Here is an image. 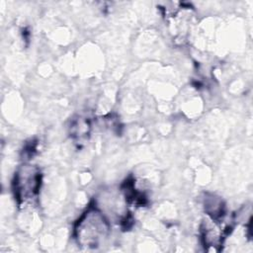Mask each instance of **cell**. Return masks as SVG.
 I'll return each instance as SVG.
<instances>
[{"label": "cell", "instance_id": "cell-2", "mask_svg": "<svg viewBox=\"0 0 253 253\" xmlns=\"http://www.w3.org/2000/svg\"><path fill=\"white\" fill-rule=\"evenodd\" d=\"M42 174L39 168L31 165H23L15 174L13 190L18 203L25 204L35 199L41 188Z\"/></svg>", "mask_w": 253, "mask_h": 253}, {"label": "cell", "instance_id": "cell-3", "mask_svg": "<svg viewBox=\"0 0 253 253\" xmlns=\"http://www.w3.org/2000/svg\"><path fill=\"white\" fill-rule=\"evenodd\" d=\"M91 125L88 118L77 116L70 122V135L76 141V143H83L88 139L90 133Z\"/></svg>", "mask_w": 253, "mask_h": 253}, {"label": "cell", "instance_id": "cell-1", "mask_svg": "<svg viewBox=\"0 0 253 253\" xmlns=\"http://www.w3.org/2000/svg\"><path fill=\"white\" fill-rule=\"evenodd\" d=\"M110 225L104 214L94 206H90L75 223L74 236L79 245L96 248L107 237Z\"/></svg>", "mask_w": 253, "mask_h": 253}, {"label": "cell", "instance_id": "cell-4", "mask_svg": "<svg viewBox=\"0 0 253 253\" xmlns=\"http://www.w3.org/2000/svg\"><path fill=\"white\" fill-rule=\"evenodd\" d=\"M205 211L214 221H219L225 214V207L222 201L214 196L205 199Z\"/></svg>", "mask_w": 253, "mask_h": 253}]
</instances>
